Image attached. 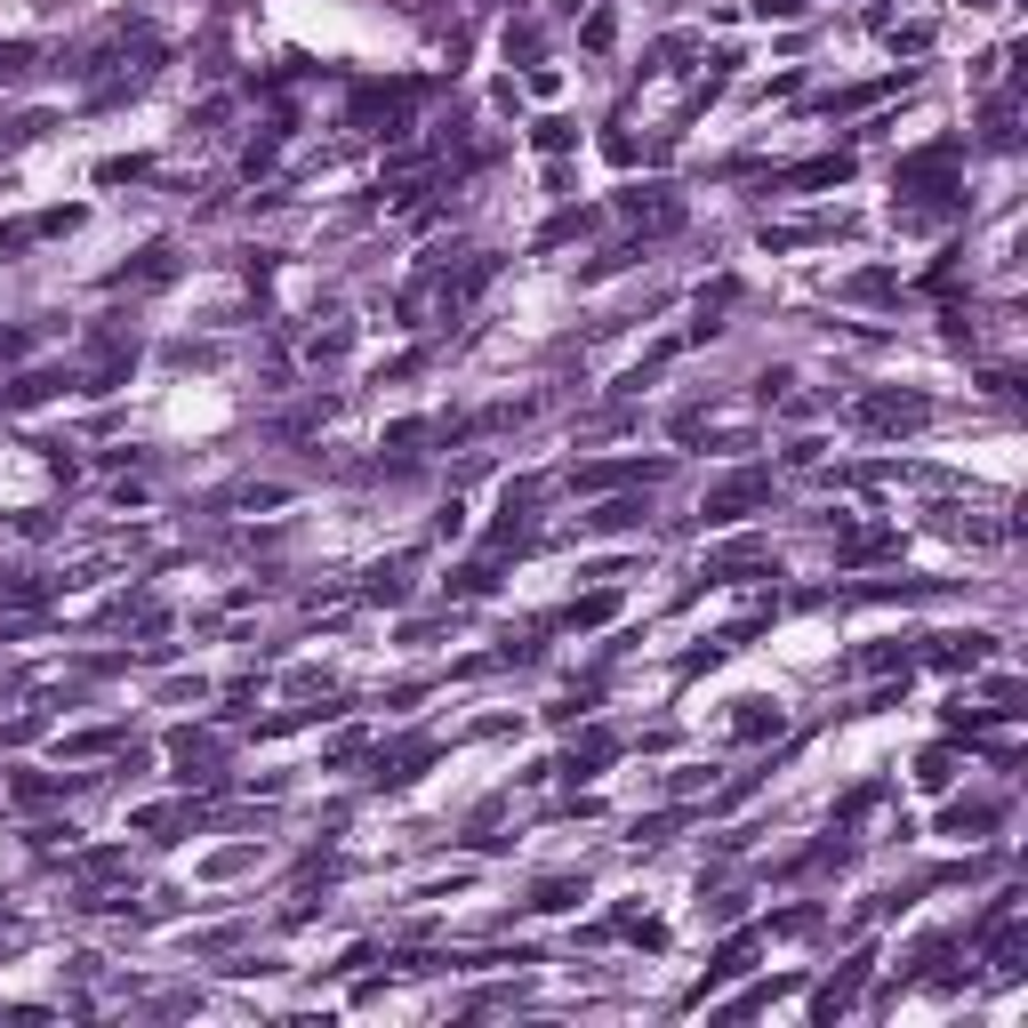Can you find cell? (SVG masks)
I'll return each mask as SVG.
<instances>
[{"instance_id": "obj_2", "label": "cell", "mask_w": 1028, "mask_h": 1028, "mask_svg": "<svg viewBox=\"0 0 1028 1028\" xmlns=\"http://www.w3.org/2000/svg\"><path fill=\"white\" fill-rule=\"evenodd\" d=\"M852 989H860V964H852V973H836L828 989L812 996V1013H819V1020H836V1013H844V1004H852Z\"/></svg>"}, {"instance_id": "obj_1", "label": "cell", "mask_w": 1028, "mask_h": 1028, "mask_svg": "<svg viewBox=\"0 0 1028 1028\" xmlns=\"http://www.w3.org/2000/svg\"><path fill=\"white\" fill-rule=\"evenodd\" d=\"M860 418L868 426H924V394H876V402H860Z\"/></svg>"}]
</instances>
